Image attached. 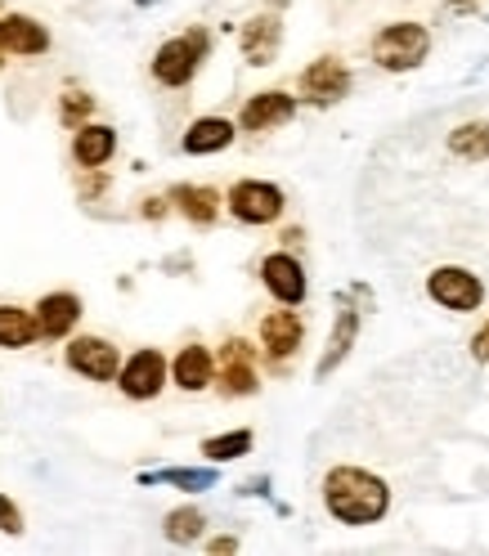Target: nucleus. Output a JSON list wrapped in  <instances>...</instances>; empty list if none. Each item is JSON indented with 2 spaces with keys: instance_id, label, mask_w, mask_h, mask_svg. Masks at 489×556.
<instances>
[{
  "instance_id": "obj_11",
  "label": "nucleus",
  "mask_w": 489,
  "mask_h": 556,
  "mask_svg": "<svg viewBox=\"0 0 489 556\" xmlns=\"http://www.w3.org/2000/svg\"><path fill=\"white\" fill-rule=\"evenodd\" d=\"M292 117H297V94H288V90H261V94H252L248 103H242L238 126L256 135V130L284 126V122H292Z\"/></svg>"
},
{
  "instance_id": "obj_15",
  "label": "nucleus",
  "mask_w": 489,
  "mask_h": 556,
  "mask_svg": "<svg viewBox=\"0 0 489 556\" xmlns=\"http://www.w3.org/2000/svg\"><path fill=\"white\" fill-rule=\"evenodd\" d=\"M0 50L5 54H46L50 50V31L27 18V14H5L0 18Z\"/></svg>"
},
{
  "instance_id": "obj_10",
  "label": "nucleus",
  "mask_w": 489,
  "mask_h": 556,
  "mask_svg": "<svg viewBox=\"0 0 489 556\" xmlns=\"http://www.w3.org/2000/svg\"><path fill=\"white\" fill-rule=\"evenodd\" d=\"M301 94L310 103H337L351 94V67H346L341 59L324 54V59H314L305 73H301Z\"/></svg>"
},
{
  "instance_id": "obj_23",
  "label": "nucleus",
  "mask_w": 489,
  "mask_h": 556,
  "mask_svg": "<svg viewBox=\"0 0 489 556\" xmlns=\"http://www.w3.org/2000/svg\"><path fill=\"white\" fill-rule=\"evenodd\" d=\"M252 444H256V435L248 427L225 431V435H206L202 440V458L206 463H238L242 454H252Z\"/></svg>"
},
{
  "instance_id": "obj_8",
  "label": "nucleus",
  "mask_w": 489,
  "mask_h": 556,
  "mask_svg": "<svg viewBox=\"0 0 489 556\" xmlns=\"http://www.w3.org/2000/svg\"><path fill=\"white\" fill-rule=\"evenodd\" d=\"M261 283H265V292H269L278 305H301L305 292H310L305 269H301V261H297L292 252H269V256L261 261Z\"/></svg>"
},
{
  "instance_id": "obj_7",
  "label": "nucleus",
  "mask_w": 489,
  "mask_h": 556,
  "mask_svg": "<svg viewBox=\"0 0 489 556\" xmlns=\"http://www.w3.org/2000/svg\"><path fill=\"white\" fill-rule=\"evenodd\" d=\"M221 395L229 400H242V395H256L261 387V377H256V355H252V345L242 341V337H229L221 345Z\"/></svg>"
},
{
  "instance_id": "obj_17",
  "label": "nucleus",
  "mask_w": 489,
  "mask_h": 556,
  "mask_svg": "<svg viewBox=\"0 0 489 556\" xmlns=\"http://www.w3.org/2000/svg\"><path fill=\"white\" fill-rule=\"evenodd\" d=\"M234 135H238V126L229 122V117H198L189 130H185V139H180V149L189 153V157H206V153H225L229 144H234Z\"/></svg>"
},
{
  "instance_id": "obj_2",
  "label": "nucleus",
  "mask_w": 489,
  "mask_h": 556,
  "mask_svg": "<svg viewBox=\"0 0 489 556\" xmlns=\"http://www.w3.org/2000/svg\"><path fill=\"white\" fill-rule=\"evenodd\" d=\"M431 54V31L423 23H391L373 37V63L387 73H413Z\"/></svg>"
},
{
  "instance_id": "obj_30",
  "label": "nucleus",
  "mask_w": 489,
  "mask_h": 556,
  "mask_svg": "<svg viewBox=\"0 0 489 556\" xmlns=\"http://www.w3.org/2000/svg\"><path fill=\"white\" fill-rule=\"evenodd\" d=\"M145 216L149 220H162L166 216V198H145Z\"/></svg>"
},
{
  "instance_id": "obj_22",
  "label": "nucleus",
  "mask_w": 489,
  "mask_h": 556,
  "mask_svg": "<svg viewBox=\"0 0 489 556\" xmlns=\"http://www.w3.org/2000/svg\"><path fill=\"white\" fill-rule=\"evenodd\" d=\"M449 153L463 162H489V122H463L449 130Z\"/></svg>"
},
{
  "instance_id": "obj_29",
  "label": "nucleus",
  "mask_w": 489,
  "mask_h": 556,
  "mask_svg": "<svg viewBox=\"0 0 489 556\" xmlns=\"http://www.w3.org/2000/svg\"><path fill=\"white\" fill-rule=\"evenodd\" d=\"M206 552H216V556H221V552H238V539H234V534H216L212 543H206Z\"/></svg>"
},
{
  "instance_id": "obj_24",
  "label": "nucleus",
  "mask_w": 489,
  "mask_h": 556,
  "mask_svg": "<svg viewBox=\"0 0 489 556\" xmlns=\"http://www.w3.org/2000/svg\"><path fill=\"white\" fill-rule=\"evenodd\" d=\"M139 484H180V490L198 494V490H212L216 484V471L212 467H166V471H145L139 476Z\"/></svg>"
},
{
  "instance_id": "obj_5",
  "label": "nucleus",
  "mask_w": 489,
  "mask_h": 556,
  "mask_svg": "<svg viewBox=\"0 0 489 556\" xmlns=\"http://www.w3.org/2000/svg\"><path fill=\"white\" fill-rule=\"evenodd\" d=\"M225 202H229V216L238 225H274L278 216H284V206H288L284 189L269 185V180H238Z\"/></svg>"
},
{
  "instance_id": "obj_31",
  "label": "nucleus",
  "mask_w": 489,
  "mask_h": 556,
  "mask_svg": "<svg viewBox=\"0 0 489 556\" xmlns=\"http://www.w3.org/2000/svg\"><path fill=\"white\" fill-rule=\"evenodd\" d=\"M453 5H459V10H467V5H472V0H453Z\"/></svg>"
},
{
  "instance_id": "obj_3",
  "label": "nucleus",
  "mask_w": 489,
  "mask_h": 556,
  "mask_svg": "<svg viewBox=\"0 0 489 556\" xmlns=\"http://www.w3.org/2000/svg\"><path fill=\"white\" fill-rule=\"evenodd\" d=\"M206 50H212V37H206L202 27H189L185 37H171L166 46H158V54H153V77H158L162 86H171V90L189 86V81L198 77Z\"/></svg>"
},
{
  "instance_id": "obj_14",
  "label": "nucleus",
  "mask_w": 489,
  "mask_h": 556,
  "mask_svg": "<svg viewBox=\"0 0 489 556\" xmlns=\"http://www.w3.org/2000/svg\"><path fill=\"white\" fill-rule=\"evenodd\" d=\"M278 41H284V23H278V14H256L252 23H242V59H248L252 67H265L278 59Z\"/></svg>"
},
{
  "instance_id": "obj_21",
  "label": "nucleus",
  "mask_w": 489,
  "mask_h": 556,
  "mask_svg": "<svg viewBox=\"0 0 489 556\" xmlns=\"http://www.w3.org/2000/svg\"><path fill=\"white\" fill-rule=\"evenodd\" d=\"M37 337H41L37 315H27L18 305H0V345H5V351H23V345H32Z\"/></svg>"
},
{
  "instance_id": "obj_13",
  "label": "nucleus",
  "mask_w": 489,
  "mask_h": 556,
  "mask_svg": "<svg viewBox=\"0 0 489 556\" xmlns=\"http://www.w3.org/2000/svg\"><path fill=\"white\" fill-rule=\"evenodd\" d=\"M355 337H360V309L351 305V301H341V309H337V319H333V332H328V345H324V355H319V364H314V377H328L333 368H341V359L351 355V345H355Z\"/></svg>"
},
{
  "instance_id": "obj_16",
  "label": "nucleus",
  "mask_w": 489,
  "mask_h": 556,
  "mask_svg": "<svg viewBox=\"0 0 489 556\" xmlns=\"http://www.w3.org/2000/svg\"><path fill=\"white\" fill-rule=\"evenodd\" d=\"M171 381H176L180 391H189V395L206 391V387L216 381V359H212V351H206V345H185V351L176 355V364H171Z\"/></svg>"
},
{
  "instance_id": "obj_28",
  "label": "nucleus",
  "mask_w": 489,
  "mask_h": 556,
  "mask_svg": "<svg viewBox=\"0 0 489 556\" xmlns=\"http://www.w3.org/2000/svg\"><path fill=\"white\" fill-rule=\"evenodd\" d=\"M472 359H476V364H489V319H485L480 332L472 337Z\"/></svg>"
},
{
  "instance_id": "obj_26",
  "label": "nucleus",
  "mask_w": 489,
  "mask_h": 556,
  "mask_svg": "<svg viewBox=\"0 0 489 556\" xmlns=\"http://www.w3.org/2000/svg\"><path fill=\"white\" fill-rule=\"evenodd\" d=\"M95 113V99L86 94V90H67L63 94V103H59V117H63V126H77L82 117H90Z\"/></svg>"
},
{
  "instance_id": "obj_1",
  "label": "nucleus",
  "mask_w": 489,
  "mask_h": 556,
  "mask_svg": "<svg viewBox=\"0 0 489 556\" xmlns=\"http://www.w3.org/2000/svg\"><path fill=\"white\" fill-rule=\"evenodd\" d=\"M324 507L341 526H377L391 511V490L364 467H333L324 476Z\"/></svg>"
},
{
  "instance_id": "obj_4",
  "label": "nucleus",
  "mask_w": 489,
  "mask_h": 556,
  "mask_svg": "<svg viewBox=\"0 0 489 556\" xmlns=\"http://www.w3.org/2000/svg\"><path fill=\"white\" fill-rule=\"evenodd\" d=\"M427 296L436 305L453 309V315H472V309H480V301H485V283L463 265H436L427 274Z\"/></svg>"
},
{
  "instance_id": "obj_9",
  "label": "nucleus",
  "mask_w": 489,
  "mask_h": 556,
  "mask_svg": "<svg viewBox=\"0 0 489 556\" xmlns=\"http://www.w3.org/2000/svg\"><path fill=\"white\" fill-rule=\"evenodd\" d=\"M63 359H67V368H77L90 381H113L122 372L117 345L103 341V337H77V341H67V355Z\"/></svg>"
},
{
  "instance_id": "obj_6",
  "label": "nucleus",
  "mask_w": 489,
  "mask_h": 556,
  "mask_svg": "<svg viewBox=\"0 0 489 556\" xmlns=\"http://www.w3.org/2000/svg\"><path fill=\"white\" fill-rule=\"evenodd\" d=\"M166 377H171V364L162 351H135L117 372V387L126 400H158Z\"/></svg>"
},
{
  "instance_id": "obj_12",
  "label": "nucleus",
  "mask_w": 489,
  "mask_h": 556,
  "mask_svg": "<svg viewBox=\"0 0 489 556\" xmlns=\"http://www.w3.org/2000/svg\"><path fill=\"white\" fill-rule=\"evenodd\" d=\"M301 337H305V324L301 315L288 305V309H274V315L261 319V345H265V355L269 359H288L301 351Z\"/></svg>"
},
{
  "instance_id": "obj_20",
  "label": "nucleus",
  "mask_w": 489,
  "mask_h": 556,
  "mask_svg": "<svg viewBox=\"0 0 489 556\" xmlns=\"http://www.w3.org/2000/svg\"><path fill=\"white\" fill-rule=\"evenodd\" d=\"M117 153V130L113 126H77V139H73V157L86 166V170H99L103 162H109Z\"/></svg>"
},
{
  "instance_id": "obj_19",
  "label": "nucleus",
  "mask_w": 489,
  "mask_h": 556,
  "mask_svg": "<svg viewBox=\"0 0 489 556\" xmlns=\"http://www.w3.org/2000/svg\"><path fill=\"white\" fill-rule=\"evenodd\" d=\"M77 319H82V296H73V292H50L37 305L41 337H67L77 328Z\"/></svg>"
},
{
  "instance_id": "obj_18",
  "label": "nucleus",
  "mask_w": 489,
  "mask_h": 556,
  "mask_svg": "<svg viewBox=\"0 0 489 556\" xmlns=\"http://www.w3.org/2000/svg\"><path fill=\"white\" fill-rule=\"evenodd\" d=\"M171 202H176V212L198 229L216 225V216H221V193L206 185H176L171 189Z\"/></svg>"
},
{
  "instance_id": "obj_27",
  "label": "nucleus",
  "mask_w": 489,
  "mask_h": 556,
  "mask_svg": "<svg viewBox=\"0 0 489 556\" xmlns=\"http://www.w3.org/2000/svg\"><path fill=\"white\" fill-rule=\"evenodd\" d=\"M0 530H5V534H23V511L5 494H0Z\"/></svg>"
},
{
  "instance_id": "obj_25",
  "label": "nucleus",
  "mask_w": 489,
  "mask_h": 556,
  "mask_svg": "<svg viewBox=\"0 0 489 556\" xmlns=\"http://www.w3.org/2000/svg\"><path fill=\"white\" fill-rule=\"evenodd\" d=\"M202 526H206V516L198 511V507H176V511H166V526H162V534H166V543H198L202 539Z\"/></svg>"
}]
</instances>
